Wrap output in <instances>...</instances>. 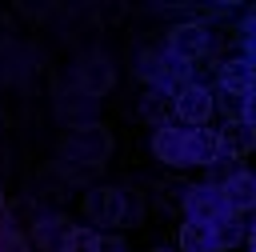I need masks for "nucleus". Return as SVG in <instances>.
<instances>
[{
    "instance_id": "f257e3e1",
    "label": "nucleus",
    "mask_w": 256,
    "mask_h": 252,
    "mask_svg": "<svg viewBox=\"0 0 256 252\" xmlns=\"http://www.w3.org/2000/svg\"><path fill=\"white\" fill-rule=\"evenodd\" d=\"M184 212L196 224H216V220L232 216V204H228L220 184H196V188L184 192Z\"/></svg>"
},
{
    "instance_id": "f03ea898",
    "label": "nucleus",
    "mask_w": 256,
    "mask_h": 252,
    "mask_svg": "<svg viewBox=\"0 0 256 252\" xmlns=\"http://www.w3.org/2000/svg\"><path fill=\"white\" fill-rule=\"evenodd\" d=\"M212 48V40H208V28L204 24H180V28H172L168 32V44H164V52L168 56H176V60H200L204 52Z\"/></svg>"
},
{
    "instance_id": "7ed1b4c3",
    "label": "nucleus",
    "mask_w": 256,
    "mask_h": 252,
    "mask_svg": "<svg viewBox=\"0 0 256 252\" xmlns=\"http://www.w3.org/2000/svg\"><path fill=\"white\" fill-rule=\"evenodd\" d=\"M172 108H176V116H180L188 128H204V120L212 116V92L192 80V84H184V88L176 92Z\"/></svg>"
},
{
    "instance_id": "20e7f679",
    "label": "nucleus",
    "mask_w": 256,
    "mask_h": 252,
    "mask_svg": "<svg viewBox=\"0 0 256 252\" xmlns=\"http://www.w3.org/2000/svg\"><path fill=\"white\" fill-rule=\"evenodd\" d=\"M152 152L164 164H188V128L180 124H160L152 132Z\"/></svg>"
},
{
    "instance_id": "39448f33",
    "label": "nucleus",
    "mask_w": 256,
    "mask_h": 252,
    "mask_svg": "<svg viewBox=\"0 0 256 252\" xmlns=\"http://www.w3.org/2000/svg\"><path fill=\"white\" fill-rule=\"evenodd\" d=\"M124 192L120 188H92L84 200V212L92 216V224H120L124 220Z\"/></svg>"
},
{
    "instance_id": "423d86ee",
    "label": "nucleus",
    "mask_w": 256,
    "mask_h": 252,
    "mask_svg": "<svg viewBox=\"0 0 256 252\" xmlns=\"http://www.w3.org/2000/svg\"><path fill=\"white\" fill-rule=\"evenodd\" d=\"M220 92H228V96H236V100H244V96H252L256 92V68L240 56V60H224L220 64Z\"/></svg>"
},
{
    "instance_id": "0eeeda50",
    "label": "nucleus",
    "mask_w": 256,
    "mask_h": 252,
    "mask_svg": "<svg viewBox=\"0 0 256 252\" xmlns=\"http://www.w3.org/2000/svg\"><path fill=\"white\" fill-rule=\"evenodd\" d=\"M216 160H228L224 148H220V132H212V128H188V164L212 168Z\"/></svg>"
},
{
    "instance_id": "6e6552de",
    "label": "nucleus",
    "mask_w": 256,
    "mask_h": 252,
    "mask_svg": "<svg viewBox=\"0 0 256 252\" xmlns=\"http://www.w3.org/2000/svg\"><path fill=\"white\" fill-rule=\"evenodd\" d=\"M220 188H224V196H228V204H232V212H236V216H244V212H252V208H256V172L236 168Z\"/></svg>"
},
{
    "instance_id": "1a4fd4ad",
    "label": "nucleus",
    "mask_w": 256,
    "mask_h": 252,
    "mask_svg": "<svg viewBox=\"0 0 256 252\" xmlns=\"http://www.w3.org/2000/svg\"><path fill=\"white\" fill-rule=\"evenodd\" d=\"M220 148H224V156H228V160L248 156V152L256 148V128H252V124H244V120L224 124V128H220Z\"/></svg>"
},
{
    "instance_id": "9d476101",
    "label": "nucleus",
    "mask_w": 256,
    "mask_h": 252,
    "mask_svg": "<svg viewBox=\"0 0 256 252\" xmlns=\"http://www.w3.org/2000/svg\"><path fill=\"white\" fill-rule=\"evenodd\" d=\"M212 228V240H216V248L220 252H228V248H236L240 240H248V228H244V220L232 212V216H224V220H216V224H208Z\"/></svg>"
},
{
    "instance_id": "9b49d317",
    "label": "nucleus",
    "mask_w": 256,
    "mask_h": 252,
    "mask_svg": "<svg viewBox=\"0 0 256 252\" xmlns=\"http://www.w3.org/2000/svg\"><path fill=\"white\" fill-rule=\"evenodd\" d=\"M180 252H216L212 228H208V224H196V220H188V224L180 228Z\"/></svg>"
},
{
    "instance_id": "f8f14e48",
    "label": "nucleus",
    "mask_w": 256,
    "mask_h": 252,
    "mask_svg": "<svg viewBox=\"0 0 256 252\" xmlns=\"http://www.w3.org/2000/svg\"><path fill=\"white\" fill-rule=\"evenodd\" d=\"M100 240H104V236H100L92 224H76V228H68L60 252H100Z\"/></svg>"
},
{
    "instance_id": "ddd939ff",
    "label": "nucleus",
    "mask_w": 256,
    "mask_h": 252,
    "mask_svg": "<svg viewBox=\"0 0 256 252\" xmlns=\"http://www.w3.org/2000/svg\"><path fill=\"white\" fill-rule=\"evenodd\" d=\"M68 228H60V220H40L36 224V244L40 248H64Z\"/></svg>"
},
{
    "instance_id": "4468645a",
    "label": "nucleus",
    "mask_w": 256,
    "mask_h": 252,
    "mask_svg": "<svg viewBox=\"0 0 256 252\" xmlns=\"http://www.w3.org/2000/svg\"><path fill=\"white\" fill-rule=\"evenodd\" d=\"M0 252H28V236L16 224H4L0 228Z\"/></svg>"
},
{
    "instance_id": "2eb2a0df",
    "label": "nucleus",
    "mask_w": 256,
    "mask_h": 252,
    "mask_svg": "<svg viewBox=\"0 0 256 252\" xmlns=\"http://www.w3.org/2000/svg\"><path fill=\"white\" fill-rule=\"evenodd\" d=\"M240 120H244V124H252V128H256V92H252V96H244V100H240Z\"/></svg>"
},
{
    "instance_id": "dca6fc26",
    "label": "nucleus",
    "mask_w": 256,
    "mask_h": 252,
    "mask_svg": "<svg viewBox=\"0 0 256 252\" xmlns=\"http://www.w3.org/2000/svg\"><path fill=\"white\" fill-rule=\"evenodd\" d=\"M100 252H128V248H124L120 236H104V240H100Z\"/></svg>"
},
{
    "instance_id": "f3484780",
    "label": "nucleus",
    "mask_w": 256,
    "mask_h": 252,
    "mask_svg": "<svg viewBox=\"0 0 256 252\" xmlns=\"http://www.w3.org/2000/svg\"><path fill=\"white\" fill-rule=\"evenodd\" d=\"M240 48H244V60L256 68V36H244V40H240Z\"/></svg>"
},
{
    "instance_id": "a211bd4d",
    "label": "nucleus",
    "mask_w": 256,
    "mask_h": 252,
    "mask_svg": "<svg viewBox=\"0 0 256 252\" xmlns=\"http://www.w3.org/2000/svg\"><path fill=\"white\" fill-rule=\"evenodd\" d=\"M244 244H248V252H256V220H252V228H248V240H244Z\"/></svg>"
},
{
    "instance_id": "6ab92c4d",
    "label": "nucleus",
    "mask_w": 256,
    "mask_h": 252,
    "mask_svg": "<svg viewBox=\"0 0 256 252\" xmlns=\"http://www.w3.org/2000/svg\"><path fill=\"white\" fill-rule=\"evenodd\" d=\"M0 216H4V192H0Z\"/></svg>"
},
{
    "instance_id": "aec40b11",
    "label": "nucleus",
    "mask_w": 256,
    "mask_h": 252,
    "mask_svg": "<svg viewBox=\"0 0 256 252\" xmlns=\"http://www.w3.org/2000/svg\"><path fill=\"white\" fill-rule=\"evenodd\" d=\"M156 252H168V248H156Z\"/></svg>"
}]
</instances>
